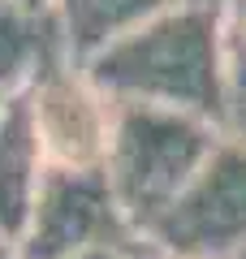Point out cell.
Returning a JSON list of instances; mask_svg holds the SVG:
<instances>
[{"instance_id":"1","label":"cell","mask_w":246,"mask_h":259,"mask_svg":"<svg viewBox=\"0 0 246 259\" xmlns=\"http://www.w3.org/2000/svg\"><path fill=\"white\" fill-rule=\"evenodd\" d=\"M225 9L169 5L138 30L108 44L100 56H91L82 69L112 104L194 112L216 125L220 91H225Z\"/></svg>"},{"instance_id":"2","label":"cell","mask_w":246,"mask_h":259,"mask_svg":"<svg viewBox=\"0 0 246 259\" xmlns=\"http://www.w3.org/2000/svg\"><path fill=\"white\" fill-rule=\"evenodd\" d=\"M220 130L194 112L117 104L104 177L130 229L143 238L216 151Z\"/></svg>"},{"instance_id":"3","label":"cell","mask_w":246,"mask_h":259,"mask_svg":"<svg viewBox=\"0 0 246 259\" xmlns=\"http://www.w3.org/2000/svg\"><path fill=\"white\" fill-rule=\"evenodd\" d=\"M143 242L121 216L104 168H48L30 207L18 259H73L87 250H130Z\"/></svg>"},{"instance_id":"4","label":"cell","mask_w":246,"mask_h":259,"mask_svg":"<svg viewBox=\"0 0 246 259\" xmlns=\"http://www.w3.org/2000/svg\"><path fill=\"white\" fill-rule=\"evenodd\" d=\"M169 259H229L246 246V147L220 139L194 182L143 233Z\"/></svg>"},{"instance_id":"5","label":"cell","mask_w":246,"mask_h":259,"mask_svg":"<svg viewBox=\"0 0 246 259\" xmlns=\"http://www.w3.org/2000/svg\"><path fill=\"white\" fill-rule=\"evenodd\" d=\"M48 168H104L117 104L65 52H52L22 87Z\"/></svg>"},{"instance_id":"6","label":"cell","mask_w":246,"mask_h":259,"mask_svg":"<svg viewBox=\"0 0 246 259\" xmlns=\"http://www.w3.org/2000/svg\"><path fill=\"white\" fill-rule=\"evenodd\" d=\"M44 173H48V160L39 151L35 125H30L26 95L18 87V91H9L5 112H0V238L13 246L26 233Z\"/></svg>"},{"instance_id":"7","label":"cell","mask_w":246,"mask_h":259,"mask_svg":"<svg viewBox=\"0 0 246 259\" xmlns=\"http://www.w3.org/2000/svg\"><path fill=\"white\" fill-rule=\"evenodd\" d=\"M177 0H52V22L61 30V48L73 65H87L121 35L138 30L147 18L164 13Z\"/></svg>"},{"instance_id":"8","label":"cell","mask_w":246,"mask_h":259,"mask_svg":"<svg viewBox=\"0 0 246 259\" xmlns=\"http://www.w3.org/2000/svg\"><path fill=\"white\" fill-rule=\"evenodd\" d=\"M52 52H65L52 13L35 18V13L18 9L13 0H0V87L5 91L26 87L30 74Z\"/></svg>"},{"instance_id":"9","label":"cell","mask_w":246,"mask_h":259,"mask_svg":"<svg viewBox=\"0 0 246 259\" xmlns=\"http://www.w3.org/2000/svg\"><path fill=\"white\" fill-rule=\"evenodd\" d=\"M220 139L246 147V48L229 39L225 56V91H220V117H216Z\"/></svg>"},{"instance_id":"10","label":"cell","mask_w":246,"mask_h":259,"mask_svg":"<svg viewBox=\"0 0 246 259\" xmlns=\"http://www.w3.org/2000/svg\"><path fill=\"white\" fill-rule=\"evenodd\" d=\"M225 26H229V39L237 48H246V0H233L225 9Z\"/></svg>"},{"instance_id":"11","label":"cell","mask_w":246,"mask_h":259,"mask_svg":"<svg viewBox=\"0 0 246 259\" xmlns=\"http://www.w3.org/2000/svg\"><path fill=\"white\" fill-rule=\"evenodd\" d=\"M126 259H169L160 246H151V242H134V246L126 250Z\"/></svg>"},{"instance_id":"12","label":"cell","mask_w":246,"mask_h":259,"mask_svg":"<svg viewBox=\"0 0 246 259\" xmlns=\"http://www.w3.org/2000/svg\"><path fill=\"white\" fill-rule=\"evenodd\" d=\"M18 9H26V13H35V18H44L48 9H52V0H13Z\"/></svg>"},{"instance_id":"13","label":"cell","mask_w":246,"mask_h":259,"mask_svg":"<svg viewBox=\"0 0 246 259\" xmlns=\"http://www.w3.org/2000/svg\"><path fill=\"white\" fill-rule=\"evenodd\" d=\"M73 259H126V250H87V255H73Z\"/></svg>"},{"instance_id":"14","label":"cell","mask_w":246,"mask_h":259,"mask_svg":"<svg viewBox=\"0 0 246 259\" xmlns=\"http://www.w3.org/2000/svg\"><path fill=\"white\" fill-rule=\"evenodd\" d=\"M177 5H203V9H229L233 0H177Z\"/></svg>"},{"instance_id":"15","label":"cell","mask_w":246,"mask_h":259,"mask_svg":"<svg viewBox=\"0 0 246 259\" xmlns=\"http://www.w3.org/2000/svg\"><path fill=\"white\" fill-rule=\"evenodd\" d=\"M0 259H18V246H13V242H5V238H0Z\"/></svg>"},{"instance_id":"16","label":"cell","mask_w":246,"mask_h":259,"mask_svg":"<svg viewBox=\"0 0 246 259\" xmlns=\"http://www.w3.org/2000/svg\"><path fill=\"white\" fill-rule=\"evenodd\" d=\"M229 259H246V246H237V250H233V255H229Z\"/></svg>"},{"instance_id":"17","label":"cell","mask_w":246,"mask_h":259,"mask_svg":"<svg viewBox=\"0 0 246 259\" xmlns=\"http://www.w3.org/2000/svg\"><path fill=\"white\" fill-rule=\"evenodd\" d=\"M5 100H9V91H5V87H0V112H5Z\"/></svg>"}]
</instances>
